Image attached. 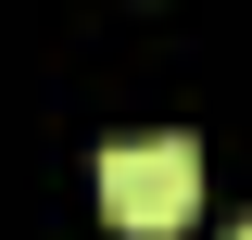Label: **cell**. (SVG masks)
<instances>
[{"label":"cell","mask_w":252,"mask_h":240,"mask_svg":"<svg viewBox=\"0 0 252 240\" xmlns=\"http://www.w3.org/2000/svg\"><path fill=\"white\" fill-rule=\"evenodd\" d=\"M101 215L126 240H177L202 215V139H114L101 152Z\"/></svg>","instance_id":"1"},{"label":"cell","mask_w":252,"mask_h":240,"mask_svg":"<svg viewBox=\"0 0 252 240\" xmlns=\"http://www.w3.org/2000/svg\"><path fill=\"white\" fill-rule=\"evenodd\" d=\"M227 240H252V215H240V228H227Z\"/></svg>","instance_id":"2"}]
</instances>
